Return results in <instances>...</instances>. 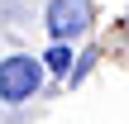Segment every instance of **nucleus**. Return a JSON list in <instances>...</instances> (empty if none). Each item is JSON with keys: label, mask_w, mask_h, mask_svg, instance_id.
<instances>
[{"label": "nucleus", "mask_w": 129, "mask_h": 124, "mask_svg": "<svg viewBox=\"0 0 129 124\" xmlns=\"http://www.w3.org/2000/svg\"><path fill=\"white\" fill-rule=\"evenodd\" d=\"M43 24H48L53 43H72L91 29V0H48Z\"/></svg>", "instance_id": "obj_2"}, {"label": "nucleus", "mask_w": 129, "mask_h": 124, "mask_svg": "<svg viewBox=\"0 0 129 124\" xmlns=\"http://www.w3.org/2000/svg\"><path fill=\"white\" fill-rule=\"evenodd\" d=\"M72 43H53L48 53H43V72H53V76H72Z\"/></svg>", "instance_id": "obj_3"}, {"label": "nucleus", "mask_w": 129, "mask_h": 124, "mask_svg": "<svg viewBox=\"0 0 129 124\" xmlns=\"http://www.w3.org/2000/svg\"><path fill=\"white\" fill-rule=\"evenodd\" d=\"M43 57H29V53H14L0 62V105H24L38 96L43 86Z\"/></svg>", "instance_id": "obj_1"}, {"label": "nucleus", "mask_w": 129, "mask_h": 124, "mask_svg": "<svg viewBox=\"0 0 129 124\" xmlns=\"http://www.w3.org/2000/svg\"><path fill=\"white\" fill-rule=\"evenodd\" d=\"M91 67H96V53H81V57H77V67H72V86H77V81H81Z\"/></svg>", "instance_id": "obj_4"}]
</instances>
